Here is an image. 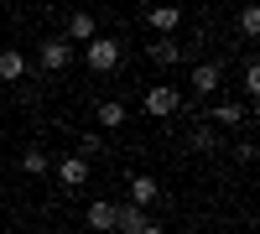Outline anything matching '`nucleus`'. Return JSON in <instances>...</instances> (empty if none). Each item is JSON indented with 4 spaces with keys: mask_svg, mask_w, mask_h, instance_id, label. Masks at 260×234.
Here are the masks:
<instances>
[{
    "mask_svg": "<svg viewBox=\"0 0 260 234\" xmlns=\"http://www.w3.org/2000/svg\"><path fill=\"white\" fill-rule=\"evenodd\" d=\"M78 146H83V151H78V156H83V161H89V156H94V151H99V146H104V136H83V141H78Z\"/></svg>",
    "mask_w": 260,
    "mask_h": 234,
    "instance_id": "6ab92c4d",
    "label": "nucleus"
},
{
    "mask_svg": "<svg viewBox=\"0 0 260 234\" xmlns=\"http://www.w3.org/2000/svg\"><path fill=\"white\" fill-rule=\"evenodd\" d=\"M120 57H125V47H120L115 37H94L89 47H83V62H89L94 73H115V68H120Z\"/></svg>",
    "mask_w": 260,
    "mask_h": 234,
    "instance_id": "f257e3e1",
    "label": "nucleus"
},
{
    "mask_svg": "<svg viewBox=\"0 0 260 234\" xmlns=\"http://www.w3.org/2000/svg\"><path fill=\"white\" fill-rule=\"evenodd\" d=\"M187 146L192 151H213V146H219V130H213V125H198V130L187 136Z\"/></svg>",
    "mask_w": 260,
    "mask_h": 234,
    "instance_id": "dca6fc26",
    "label": "nucleus"
},
{
    "mask_svg": "<svg viewBox=\"0 0 260 234\" xmlns=\"http://www.w3.org/2000/svg\"><path fill=\"white\" fill-rule=\"evenodd\" d=\"M99 125H104V130L125 125V104H120V99H104V104H99Z\"/></svg>",
    "mask_w": 260,
    "mask_h": 234,
    "instance_id": "2eb2a0df",
    "label": "nucleus"
},
{
    "mask_svg": "<svg viewBox=\"0 0 260 234\" xmlns=\"http://www.w3.org/2000/svg\"><path fill=\"white\" fill-rule=\"evenodd\" d=\"M83 219H89L94 234H115V203H110V198H99V203L83 208Z\"/></svg>",
    "mask_w": 260,
    "mask_h": 234,
    "instance_id": "6e6552de",
    "label": "nucleus"
},
{
    "mask_svg": "<svg viewBox=\"0 0 260 234\" xmlns=\"http://www.w3.org/2000/svg\"><path fill=\"white\" fill-rule=\"evenodd\" d=\"M141 234H161V224H146V229H141Z\"/></svg>",
    "mask_w": 260,
    "mask_h": 234,
    "instance_id": "aec40b11",
    "label": "nucleus"
},
{
    "mask_svg": "<svg viewBox=\"0 0 260 234\" xmlns=\"http://www.w3.org/2000/svg\"><path fill=\"white\" fill-rule=\"evenodd\" d=\"M146 57L161 62V68H172V62H182V47H177L172 37H161V42H146Z\"/></svg>",
    "mask_w": 260,
    "mask_h": 234,
    "instance_id": "9b49d317",
    "label": "nucleus"
},
{
    "mask_svg": "<svg viewBox=\"0 0 260 234\" xmlns=\"http://www.w3.org/2000/svg\"><path fill=\"white\" fill-rule=\"evenodd\" d=\"M240 31L245 37H260V11H240Z\"/></svg>",
    "mask_w": 260,
    "mask_h": 234,
    "instance_id": "f3484780",
    "label": "nucleus"
},
{
    "mask_svg": "<svg viewBox=\"0 0 260 234\" xmlns=\"http://www.w3.org/2000/svg\"><path fill=\"white\" fill-rule=\"evenodd\" d=\"M37 62H42V68H47V73H62V68H68V62H73V47H68V42H62V37H52V42H42Z\"/></svg>",
    "mask_w": 260,
    "mask_h": 234,
    "instance_id": "20e7f679",
    "label": "nucleus"
},
{
    "mask_svg": "<svg viewBox=\"0 0 260 234\" xmlns=\"http://www.w3.org/2000/svg\"><path fill=\"white\" fill-rule=\"evenodd\" d=\"M187 83H192V94H198V99L219 94V83H224V62H198V68L187 73Z\"/></svg>",
    "mask_w": 260,
    "mask_h": 234,
    "instance_id": "7ed1b4c3",
    "label": "nucleus"
},
{
    "mask_svg": "<svg viewBox=\"0 0 260 234\" xmlns=\"http://www.w3.org/2000/svg\"><path fill=\"white\" fill-rule=\"evenodd\" d=\"M177 110H182V89H172V83H156V89H146V115L167 120V115H177Z\"/></svg>",
    "mask_w": 260,
    "mask_h": 234,
    "instance_id": "f03ea898",
    "label": "nucleus"
},
{
    "mask_svg": "<svg viewBox=\"0 0 260 234\" xmlns=\"http://www.w3.org/2000/svg\"><path fill=\"white\" fill-rule=\"evenodd\" d=\"M21 172H26V177H42V172H52V161L31 146V151H21Z\"/></svg>",
    "mask_w": 260,
    "mask_h": 234,
    "instance_id": "4468645a",
    "label": "nucleus"
},
{
    "mask_svg": "<svg viewBox=\"0 0 260 234\" xmlns=\"http://www.w3.org/2000/svg\"><path fill=\"white\" fill-rule=\"evenodd\" d=\"M161 198V187H156V177H130V203H136V208H151V203H156Z\"/></svg>",
    "mask_w": 260,
    "mask_h": 234,
    "instance_id": "9d476101",
    "label": "nucleus"
},
{
    "mask_svg": "<svg viewBox=\"0 0 260 234\" xmlns=\"http://www.w3.org/2000/svg\"><path fill=\"white\" fill-rule=\"evenodd\" d=\"M177 21H182V11H172V6L146 11V26H151V31H161V37H167V31H177Z\"/></svg>",
    "mask_w": 260,
    "mask_h": 234,
    "instance_id": "ddd939ff",
    "label": "nucleus"
},
{
    "mask_svg": "<svg viewBox=\"0 0 260 234\" xmlns=\"http://www.w3.org/2000/svg\"><path fill=\"white\" fill-rule=\"evenodd\" d=\"M57 177H62V187H83V182H89V161H83V156H62Z\"/></svg>",
    "mask_w": 260,
    "mask_h": 234,
    "instance_id": "1a4fd4ad",
    "label": "nucleus"
},
{
    "mask_svg": "<svg viewBox=\"0 0 260 234\" xmlns=\"http://www.w3.org/2000/svg\"><path fill=\"white\" fill-rule=\"evenodd\" d=\"M245 120H250V110H245V104H234V99L213 104V125H229V130H234V125H245Z\"/></svg>",
    "mask_w": 260,
    "mask_h": 234,
    "instance_id": "f8f14e48",
    "label": "nucleus"
},
{
    "mask_svg": "<svg viewBox=\"0 0 260 234\" xmlns=\"http://www.w3.org/2000/svg\"><path fill=\"white\" fill-rule=\"evenodd\" d=\"M245 94H250V99L260 94V68H255V62H245Z\"/></svg>",
    "mask_w": 260,
    "mask_h": 234,
    "instance_id": "a211bd4d",
    "label": "nucleus"
},
{
    "mask_svg": "<svg viewBox=\"0 0 260 234\" xmlns=\"http://www.w3.org/2000/svg\"><path fill=\"white\" fill-rule=\"evenodd\" d=\"M26 68H31V62H26V52H21V47H6V52H0V83H21V78H26Z\"/></svg>",
    "mask_w": 260,
    "mask_h": 234,
    "instance_id": "0eeeda50",
    "label": "nucleus"
},
{
    "mask_svg": "<svg viewBox=\"0 0 260 234\" xmlns=\"http://www.w3.org/2000/svg\"><path fill=\"white\" fill-rule=\"evenodd\" d=\"M94 37H99L94 16H89V11H73V16H68V26H62V42H68V47H73V42H83V47H89Z\"/></svg>",
    "mask_w": 260,
    "mask_h": 234,
    "instance_id": "39448f33",
    "label": "nucleus"
},
{
    "mask_svg": "<svg viewBox=\"0 0 260 234\" xmlns=\"http://www.w3.org/2000/svg\"><path fill=\"white\" fill-rule=\"evenodd\" d=\"M151 219H146V208L136 203H115V234H141Z\"/></svg>",
    "mask_w": 260,
    "mask_h": 234,
    "instance_id": "423d86ee",
    "label": "nucleus"
}]
</instances>
